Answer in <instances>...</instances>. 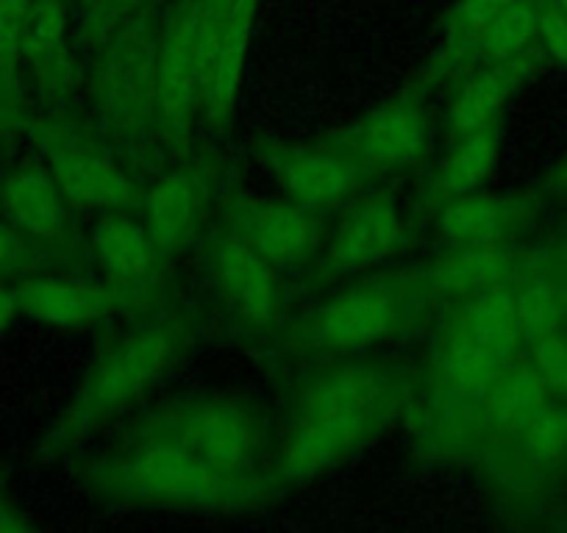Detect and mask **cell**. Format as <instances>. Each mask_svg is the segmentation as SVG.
<instances>
[{
  "mask_svg": "<svg viewBox=\"0 0 567 533\" xmlns=\"http://www.w3.org/2000/svg\"><path fill=\"white\" fill-rule=\"evenodd\" d=\"M417 384L420 369L406 358L359 353L309 362L276 417L272 487L287 494L362 453L406 415Z\"/></svg>",
  "mask_w": 567,
  "mask_h": 533,
  "instance_id": "1",
  "label": "cell"
},
{
  "mask_svg": "<svg viewBox=\"0 0 567 533\" xmlns=\"http://www.w3.org/2000/svg\"><path fill=\"white\" fill-rule=\"evenodd\" d=\"M204 336V314L176 297L131 320L97 347L68 406L37 442L42 464L75 453L112 420L134 409L142 397L189 358Z\"/></svg>",
  "mask_w": 567,
  "mask_h": 533,
  "instance_id": "2",
  "label": "cell"
},
{
  "mask_svg": "<svg viewBox=\"0 0 567 533\" xmlns=\"http://www.w3.org/2000/svg\"><path fill=\"white\" fill-rule=\"evenodd\" d=\"M81 492L101 505L182 514H245L284 498L267 475H231L178 445L125 431L73 467Z\"/></svg>",
  "mask_w": 567,
  "mask_h": 533,
  "instance_id": "3",
  "label": "cell"
},
{
  "mask_svg": "<svg viewBox=\"0 0 567 533\" xmlns=\"http://www.w3.org/2000/svg\"><path fill=\"white\" fill-rule=\"evenodd\" d=\"M434 312L409 266H381L287 317L265 353L278 364L359 356L423 328Z\"/></svg>",
  "mask_w": 567,
  "mask_h": 533,
  "instance_id": "4",
  "label": "cell"
},
{
  "mask_svg": "<svg viewBox=\"0 0 567 533\" xmlns=\"http://www.w3.org/2000/svg\"><path fill=\"white\" fill-rule=\"evenodd\" d=\"M162 20L140 12L81 67L90 123L128 165L151 167L156 123V56Z\"/></svg>",
  "mask_w": 567,
  "mask_h": 533,
  "instance_id": "5",
  "label": "cell"
},
{
  "mask_svg": "<svg viewBox=\"0 0 567 533\" xmlns=\"http://www.w3.org/2000/svg\"><path fill=\"white\" fill-rule=\"evenodd\" d=\"M417 395L451 404H484L495 380L526 351L515 290H493L440 309Z\"/></svg>",
  "mask_w": 567,
  "mask_h": 533,
  "instance_id": "6",
  "label": "cell"
},
{
  "mask_svg": "<svg viewBox=\"0 0 567 533\" xmlns=\"http://www.w3.org/2000/svg\"><path fill=\"white\" fill-rule=\"evenodd\" d=\"M131 433L178 445L231 475L270 478L276 417L239 391H193L136 417Z\"/></svg>",
  "mask_w": 567,
  "mask_h": 533,
  "instance_id": "7",
  "label": "cell"
},
{
  "mask_svg": "<svg viewBox=\"0 0 567 533\" xmlns=\"http://www.w3.org/2000/svg\"><path fill=\"white\" fill-rule=\"evenodd\" d=\"M23 137H29L40 165L79 215L140 209L145 181L117 150L109 148L90 117L73 108H40L25 123Z\"/></svg>",
  "mask_w": 567,
  "mask_h": 533,
  "instance_id": "8",
  "label": "cell"
},
{
  "mask_svg": "<svg viewBox=\"0 0 567 533\" xmlns=\"http://www.w3.org/2000/svg\"><path fill=\"white\" fill-rule=\"evenodd\" d=\"M414 244V222L390 184H375L337 211L318 259L298 284L301 292H320L357 275L373 273L401 259Z\"/></svg>",
  "mask_w": 567,
  "mask_h": 533,
  "instance_id": "9",
  "label": "cell"
},
{
  "mask_svg": "<svg viewBox=\"0 0 567 533\" xmlns=\"http://www.w3.org/2000/svg\"><path fill=\"white\" fill-rule=\"evenodd\" d=\"M20 317L56 331H86L134 320L173 301L171 281L123 284L75 270H40L14 281Z\"/></svg>",
  "mask_w": 567,
  "mask_h": 533,
  "instance_id": "10",
  "label": "cell"
},
{
  "mask_svg": "<svg viewBox=\"0 0 567 533\" xmlns=\"http://www.w3.org/2000/svg\"><path fill=\"white\" fill-rule=\"evenodd\" d=\"M200 248L212 292L231 334L265 351L287 323L284 273L217 222L204 233Z\"/></svg>",
  "mask_w": 567,
  "mask_h": 533,
  "instance_id": "11",
  "label": "cell"
},
{
  "mask_svg": "<svg viewBox=\"0 0 567 533\" xmlns=\"http://www.w3.org/2000/svg\"><path fill=\"white\" fill-rule=\"evenodd\" d=\"M432 86L420 75L398 95L375 103L351 123L323 134L331 145L346 150L373 184H390L420 167L432 150Z\"/></svg>",
  "mask_w": 567,
  "mask_h": 533,
  "instance_id": "12",
  "label": "cell"
},
{
  "mask_svg": "<svg viewBox=\"0 0 567 533\" xmlns=\"http://www.w3.org/2000/svg\"><path fill=\"white\" fill-rule=\"evenodd\" d=\"M226 178L220 156L189 150L145 184L136 211L171 264L209 231L217 200L228 187Z\"/></svg>",
  "mask_w": 567,
  "mask_h": 533,
  "instance_id": "13",
  "label": "cell"
},
{
  "mask_svg": "<svg viewBox=\"0 0 567 533\" xmlns=\"http://www.w3.org/2000/svg\"><path fill=\"white\" fill-rule=\"evenodd\" d=\"M220 228L231 231L281 273L307 270L326 242V215L290 198H261L245 189L226 187L215 209Z\"/></svg>",
  "mask_w": 567,
  "mask_h": 533,
  "instance_id": "14",
  "label": "cell"
},
{
  "mask_svg": "<svg viewBox=\"0 0 567 533\" xmlns=\"http://www.w3.org/2000/svg\"><path fill=\"white\" fill-rule=\"evenodd\" d=\"M254 154L270 173L284 198L296 200L318 215H337L364 189L375 187L362 167L326 137L312 143L256 137Z\"/></svg>",
  "mask_w": 567,
  "mask_h": 533,
  "instance_id": "15",
  "label": "cell"
},
{
  "mask_svg": "<svg viewBox=\"0 0 567 533\" xmlns=\"http://www.w3.org/2000/svg\"><path fill=\"white\" fill-rule=\"evenodd\" d=\"M0 217L51 259L56 270L86 266V231L51 173L37 165L0 170Z\"/></svg>",
  "mask_w": 567,
  "mask_h": 533,
  "instance_id": "16",
  "label": "cell"
},
{
  "mask_svg": "<svg viewBox=\"0 0 567 533\" xmlns=\"http://www.w3.org/2000/svg\"><path fill=\"white\" fill-rule=\"evenodd\" d=\"M259 0H206L198 123L223 137L234 123Z\"/></svg>",
  "mask_w": 567,
  "mask_h": 533,
  "instance_id": "17",
  "label": "cell"
},
{
  "mask_svg": "<svg viewBox=\"0 0 567 533\" xmlns=\"http://www.w3.org/2000/svg\"><path fill=\"white\" fill-rule=\"evenodd\" d=\"M548 261L543 253H528L517 244L498 248H443L432 259L409 264L420 290L437 306L482 295L493 290H515L523 279Z\"/></svg>",
  "mask_w": 567,
  "mask_h": 533,
  "instance_id": "18",
  "label": "cell"
},
{
  "mask_svg": "<svg viewBox=\"0 0 567 533\" xmlns=\"http://www.w3.org/2000/svg\"><path fill=\"white\" fill-rule=\"evenodd\" d=\"M537 192H473L425 211V226L443 248L517 244L539 220Z\"/></svg>",
  "mask_w": 567,
  "mask_h": 533,
  "instance_id": "19",
  "label": "cell"
},
{
  "mask_svg": "<svg viewBox=\"0 0 567 533\" xmlns=\"http://www.w3.org/2000/svg\"><path fill=\"white\" fill-rule=\"evenodd\" d=\"M23 79L42 108H70L81 67L70 45L64 0H31L23 31Z\"/></svg>",
  "mask_w": 567,
  "mask_h": 533,
  "instance_id": "20",
  "label": "cell"
},
{
  "mask_svg": "<svg viewBox=\"0 0 567 533\" xmlns=\"http://www.w3.org/2000/svg\"><path fill=\"white\" fill-rule=\"evenodd\" d=\"M543 67V48L509 59V62L484 64L454 81V92L445 108V130L449 137H465L473 130L504 125V114L517 92Z\"/></svg>",
  "mask_w": 567,
  "mask_h": 533,
  "instance_id": "21",
  "label": "cell"
},
{
  "mask_svg": "<svg viewBox=\"0 0 567 533\" xmlns=\"http://www.w3.org/2000/svg\"><path fill=\"white\" fill-rule=\"evenodd\" d=\"M86 264L123 284L167 281L171 261L162 255L140 211H103L86 231Z\"/></svg>",
  "mask_w": 567,
  "mask_h": 533,
  "instance_id": "22",
  "label": "cell"
},
{
  "mask_svg": "<svg viewBox=\"0 0 567 533\" xmlns=\"http://www.w3.org/2000/svg\"><path fill=\"white\" fill-rule=\"evenodd\" d=\"M501 145H504V125L451 139L445 156L423 184V195H420L423 215L449 200L482 192L501 161Z\"/></svg>",
  "mask_w": 567,
  "mask_h": 533,
  "instance_id": "23",
  "label": "cell"
},
{
  "mask_svg": "<svg viewBox=\"0 0 567 533\" xmlns=\"http://www.w3.org/2000/svg\"><path fill=\"white\" fill-rule=\"evenodd\" d=\"M509 3L512 0H460V7L445 23L443 45L434 53L432 62L420 70V79L432 90H437V86L454 84L456 79L471 73L484 34Z\"/></svg>",
  "mask_w": 567,
  "mask_h": 533,
  "instance_id": "24",
  "label": "cell"
},
{
  "mask_svg": "<svg viewBox=\"0 0 567 533\" xmlns=\"http://www.w3.org/2000/svg\"><path fill=\"white\" fill-rule=\"evenodd\" d=\"M550 389L539 378L526 356L517 358L489 389L484 400V420H487V448L520 431L539 409L550 400Z\"/></svg>",
  "mask_w": 567,
  "mask_h": 533,
  "instance_id": "25",
  "label": "cell"
},
{
  "mask_svg": "<svg viewBox=\"0 0 567 533\" xmlns=\"http://www.w3.org/2000/svg\"><path fill=\"white\" fill-rule=\"evenodd\" d=\"M515 306L526 345L550 331H561L567 320V284L550 270V261L515 286Z\"/></svg>",
  "mask_w": 567,
  "mask_h": 533,
  "instance_id": "26",
  "label": "cell"
},
{
  "mask_svg": "<svg viewBox=\"0 0 567 533\" xmlns=\"http://www.w3.org/2000/svg\"><path fill=\"white\" fill-rule=\"evenodd\" d=\"M31 0H0V103L31 117L29 86L23 79V31Z\"/></svg>",
  "mask_w": 567,
  "mask_h": 533,
  "instance_id": "27",
  "label": "cell"
},
{
  "mask_svg": "<svg viewBox=\"0 0 567 533\" xmlns=\"http://www.w3.org/2000/svg\"><path fill=\"white\" fill-rule=\"evenodd\" d=\"M539 48V0H512L484 34L473 70L509 62Z\"/></svg>",
  "mask_w": 567,
  "mask_h": 533,
  "instance_id": "28",
  "label": "cell"
},
{
  "mask_svg": "<svg viewBox=\"0 0 567 533\" xmlns=\"http://www.w3.org/2000/svg\"><path fill=\"white\" fill-rule=\"evenodd\" d=\"M40 270H56L45 253L37 244H31L23 233L14 231L3 217H0V284H14Z\"/></svg>",
  "mask_w": 567,
  "mask_h": 533,
  "instance_id": "29",
  "label": "cell"
},
{
  "mask_svg": "<svg viewBox=\"0 0 567 533\" xmlns=\"http://www.w3.org/2000/svg\"><path fill=\"white\" fill-rule=\"evenodd\" d=\"M528 362L550 389V395L567 400V336L561 331L537 336L526 345Z\"/></svg>",
  "mask_w": 567,
  "mask_h": 533,
  "instance_id": "30",
  "label": "cell"
},
{
  "mask_svg": "<svg viewBox=\"0 0 567 533\" xmlns=\"http://www.w3.org/2000/svg\"><path fill=\"white\" fill-rule=\"evenodd\" d=\"M539 48L567 67V12L556 0H539Z\"/></svg>",
  "mask_w": 567,
  "mask_h": 533,
  "instance_id": "31",
  "label": "cell"
},
{
  "mask_svg": "<svg viewBox=\"0 0 567 533\" xmlns=\"http://www.w3.org/2000/svg\"><path fill=\"white\" fill-rule=\"evenodd\" d=\"M29 527H34V522L23 514V509H20L12 498H7V494L0 492V533L29 531Z\"/></svg>",
  "mask_w": 567,
  "mask_h": 533,
  "instance_id": "32",
  "label": "cell"
},
{
  "mask_svg": "<svg viewBox=\"0 0 567 533\" xmlns=\"http://www.w3.org/2000/svg\"><path fill=\"white\" fill-rule=\"evenodd\" d=\"M18 320L20 306L18 295H14V284H0V336H7Z\"/></svg>",
  "mask_w": 567,
  "mask_h": 533,
  "instance_id": "33",
  "label": "cell"
},
{
  "mask_svg": "<svg viewBox=\"0 0 567 533\" xmlns=\"http://www.w3.org/2000/svg\"><path fill=\"white\" fill-rule=\"evenodd\" d=\"M548 189L567 195V156L554 167V173L548 176Z\"/></svg>",
  "mask_w": 567,
  "mask_h": 533,
  "instance_id": "34",
  "label": "cell"
}]
</instances>
